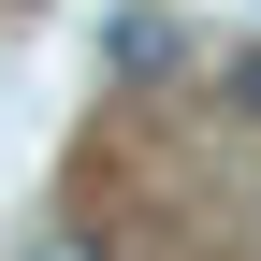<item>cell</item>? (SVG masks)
Returning <instances> with one entry per match:
<instances>
[{
  "mask_svg": "<svg viewBox=\"0 0 261 261\" xmlns=\"http://www.w3.org/2000/svg\"><path fill=\"white\" fill-rule=\"evenodd\" d=\"M232 116H247V130H261V58H232Z\"/></svg>",
  "mask_w": 261,
  "mask_h": 261,
  "instance_id": "cell-1",
  "label": "cell"
}]
</instances>
